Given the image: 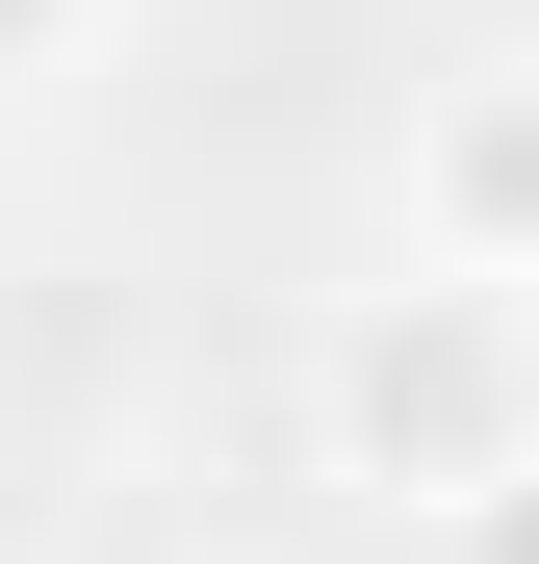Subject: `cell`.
I'll return each mask as SVG.
<instances>
[{"instance_id": "obj_1", "label": "cell", "mask_w": 539, "mask_h": 564, "mask_svg": "<svg viewBox=\"0 0 539 564\" xmlns=\"http://www.w3.org/2000/svg\"><path fill=\"white\" fill-rule=\"evenodd\" d=\"M309 436H334V488L463 513L488 462H539V282H488V257H386V282L309 334Z\"/></svg>"}, {"instance_id": "obj_2", "label": "cell", "mask_w": 539, "mask_h": 564, "mask_svg": "<svg viewBox=\"0 0 539 564\" xmlns=\"http://www.w3.org/2000/svg\"><path fill=\"white\" fill-rule=\"evenodd\" d=\"M386 206H411V257H488V282H539V52L436 77V104H411V154H386Z\"/></svg>"}, {"instance_id": "obj_3", "label": "cell", "mask_w": 539, "mask_h": 564, "mask_svg": "<svg viewBox=\"0 0 539 564\" xmlns=\"http://www.w3.org/2000/svg\"><path fill=\"white\" fill-rule=\"evenodd\" d=\"M411 564H539V462H488L463 513H411Z\"/></svg>"}, {"instance_id": "obj_4", "label": "cell", "mask_w": 539, "mask_h": 564, "mask_svg": "<svg viewBox=\"0 0 539 564\" xmlns=\"http://www.w3.org/2000/svg\"><path fill=\"white\" fill-rule=\"evenodd\" d=\"M104 52H129V0H26V104H104Z\"/></svg>"}]
</instances>
